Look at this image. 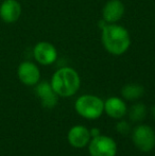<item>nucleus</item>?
Listing matches in <instances>:
<instances>
[{"instance_id": "nucleus-1", "label": "nucleus", "mask_w": 155, "mask_h": 156, "mask_svg": "<svg viewBox=\"0 0 155 156\" xmlns=\"http://www.w3.org/2000/svg\"><path fill=\"white\" fill-rule=\"evenodd\" d=\"M101 41L104 49L112 55H122L131 47L130 33L117 23H106L101 29Z\"/></svg>"}, {"instance_id": "nucleus-2", "label": "nucleus", "mask_w": 155, "mask_h": 156, "mask_svg": "<svg viewBox=\"0 0 155 156\" xmlns=\"http://www.w3.org/2000/svg\"><path fill=\"white\" fill-rule=\"evenodd\" d=\"M50 84L58 97L69 98L80 89L81 78L73 68L62 67L53 73Z\"/></svg>"}, {"instance_id": "nucleus-3", "label": "nucleus", "mask_w": 155, "mask_h": 156, "mask_svg": "<svg viewBox=\"0 0 155 156\" xmlns=\"http://www.w3.org/2000/svg\"><path fill=\"white\" fill-rule=\"evenodd\" d=\"M75 109L84 119L96 120L103 114L104 101L93 94H83L76 100Z\"/></svg>"}, {"instance_id": "nucleus-4", "label": "nucleus", "mask_w": 155, "mask_h": 156, "mask_svg": "<svg viewBox=\"0 0 155 156\" xmlns=\"http://www.w3.org/2000/svg\"><path fill=\"white\" fill-rule=\"evenodd\" d=\"M134 146L141 152H150L155 148V132L150 125L138 124L132 131Z\"/></svg>"}, {"instance_id": "nucleus-5", "label": "nucleus", "mask_w": 155, "mask_h": 156, "mask_svg": "<svg viewBox=\"0 0 155 156\" xmlns=\"http://www.w3.org/2000/svg\"><path fill=\"white\" fill-rule=\"evenodd\" d=\"M88 152L90 156H116L117 144L110 136L99 135L90 139Z\"/></svg>"}, {"instance_id": "nucleus-6", "label": "nucleus", "mask_w": 155, "mask_h": 156, "mask_svg": "<svg viewBox=\"0 0 155 156\" xmlns=\"http://www.w3.org/2000/svg\"><path fill=\"white\" fill-rule=\"evenodd\" d=\"M33 56L38 64L49 66L55 63L58 58V50L49 41H38L33 48Z\"/></svg>"}, {"instance_id": "nucleus-7", "label": "nucleus", "mask_w": 155, "mask_h": 156, "mask_svg": "<svg viewBox=\"0 0 155 156\" xmlns=\"http://www.w3.org/2000/svg\"><path fill=\"white\" fill-rule=\"evenodd\" d=\"M17 76L26 86H35L41 80V70L33 62L25 61L17 68Z\"/></svg>"}, {"instance_id": "nucleus-8", "label": "nucleus", "mask_w": 155, "mask_h": 156, "mask_svg": "<svg viewBox=\"0 0 155 156\" xmlns=\"http://www.w3.org/2000/svg\"><path fill=\"white\" fill-rule=\"evenodd\" d=\"M35 94L41 99V105L45 108L52 109L58 105V96L54 93L50 82H47V81L38 82L35 85Z\"/></svg>"}, {"instance_id": "nucleus-9", "label": "nucleus", "mask_w": 155, "mask_h": 156, "mask_svg": "<svg viewBox=\"0 0 155 156\" xmlns=\"http://www.w3.org/2000/svg\"><path fill=\"white\" fill-rule=\"evenodd\" d=\"M90 139V132L84 125H75L69 129L67 134L68 144L77 149H82L88 146Z\"/></svg>"}, {"instance_id": "nucleus-10", "label": "nucleus", "mask_w": 155, "mask_h": 156, "mask_svg": "<svg viewBox=\"0 0 155 156\" xmlns=\"http://www.w3.org/2000/svg\"><path fill=\"white\" fill-rule=\"evenodd\" d=\"M125 8L120 0H108L102 9V19L106 23H117L123 17Z\"/></svg>"}, {"instance_id": "nucleus-11", "label": "nucleus", "mask_w": 155, "mask_h": 156, "mask_svg": "<svg viewBox=\"0 0 155 156\" xmlns=\"http://www.w3.org/2000/svg\"><path fill=\"white\" fill-rule=\"evenodd\" d=\"M21 5L17 0H3L0 4V18L5 23H14L20 18Z\"/></svg>"}, {"instance_id": "nucleus-12", "label": "nucleus", "mask_w": 155, "mask_h": 156, "mask_svg": "<svg viewBox=\"0 0 155 156\" xmlns=\"http://www.w3.org/2000/svg\"><path fill=\"white\" fill-rule=\"evenodd\" d=\"M104 112L114 119H121L128 113L126 104L119 97H111L104 102Z\"/></svg>"}, {"instance_id": "nucleus-13", "label": "nucleus", "mask_w": 155, "mask_h": 156, "mask_svg": "<svg viewBox=\"0 0 155 156\" xmlns=\"http://www.w3.org/2000/svg\"><path fill=\"white\" fill-rule=\"evenodd\" d=\"M145 94V88L143 85L137 83H129L121 88V96L125 100L134 101L141 98Z\"/></svg>"}, {"instance_id": "nucleus-14", "label": "nucleus", "mask_w": 155, "mask_h": 156, "mask_svg": "<svg viewBox=\"0 0 155 156\" xmlns=\"http://www.w3.org/2000/svg\"><path fill=\"white\" fill-rule=\"evenodd\" d=\"M146 115H147V108H146V105L141 102L135 103L134 105L131 106V109L129 111L130 119L133 122L141 121L146 118Z\"/></svg>"}, {"instance_id": "nucleus-15", "label": "nucleus", "mask_w": 155, "mask_h": 156, "mask_svg": "<svg viewBox=\"0 0 155 156\" xmlns=\"http://www.w3.org/2000/svg\"><path fill=\"white\" fill-rule=\"evenodd\" d=\"M116 131L119 134H121V135H128V134L131 132V126L128 121L121 120V121L118 122L116 125Z\"/></svg>"}, {"instance_id": "nucleus-16", "label": "nucleus", "mask_w": 155, "mask_h": 156, "mask_svg": "<svg viewBox=\"0 0 155 156\" xmlns=\"http://www.w3.org/2000/svg\"><path fill=\"white\" fill-rule=\"evenodd\" d=\"M89 132H90L91 138H93V137H97V136L100 135V129H96V127H93V129H89Z\"/></svg>"}, {"instance_id": "nucleus-17", "label": "nucleus", "mask_w": 155, "mask_h": 156, "mask_svg": "<svg viewBox=\"0 0 155 156\" xmlns=\"http://www.w3.org/2000/svg\"><path fill=\"white\" fill-rule=\"evenodd\" d=\"M151 114H152V116L155 118V105H153L152 106V108H151Z\"/></svg>"}]
</instances>
